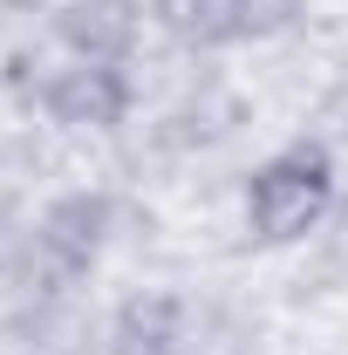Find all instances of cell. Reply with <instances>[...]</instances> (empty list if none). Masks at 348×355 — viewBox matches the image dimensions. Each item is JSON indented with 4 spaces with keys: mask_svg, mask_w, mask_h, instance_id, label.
Segmentation results:
<instances>
[{
    "mask_svg": "<svg viewBox=\"0 0 348 355\" xmlns=\"http://www.w3.org/2000/svg\"><path fill=\"white\" fill-rule=\"evenodd\" d=\"M335 205V157L321 144H287L246 178V232L260 246H294Z\"/></svg>",
    "mask_w": 348,
    "mask_h": 355,
    "instance_id": "1",
    "label": "cell"
},
{
    "mask_svg": "<svg viewBox=\"0 0 348 355\" xmlns=\"http://www.w3.org/2000/svg\"><path fill=\"white\" fill-rule=\"evenodd\" d=\"M103 239H110V198H103V191H69V198H55L42 219H35V239H28V280H35L42 294L76 287L89 266H96Z\"/></svg>",
    "mask_w": 348,
    "mask_h": 355,
    "instance_id": "2",
    "label": "cell"
},
{
    "mask_svg": "<svg viewBox=\"0 0 348 355\" xmlns=\"http://www.w3.org/2000/svg\"><path fill=\"white\" fill-rule=\"evenodd\" d=\"M150 21L184 48H232V42H266L301 21L307 0H143Z\"/></svg>",
    "mask_w": 348,
    "mask_h": 355,
    "instance_id": "3",
    "label": "cell"
},
{
    "mask_svg": "<svg viewBox=\"0 0 348 355\" xmlns=\"http://www.w3.org/2000/svg\"><path fill=\"white\" fill-rule=\"evenodd\" d=\"M35 103L62 130H116L137 103L130 62H76V55H62V69H48L35 83Z\"/></svg>",
    "mask_w": 348,
    "mask_h": 355,
    "instance_id": "4",
    "label": "cell"
},
{
    "mask_svg": "<svg viewBox=\"0 0 348 355\" xmlns=\"http://www.w3.org/2000/svg\"><path fill=\"white\" fill-rule=\"evenodd\" d=\"M143 35V0H62L55 42L76 62H130Z\"/></svg>",
    "mask_w": 348,
    "mask_h": 355,
    "instance_id": "5",
    "label": "cell"
}]
</instances>
